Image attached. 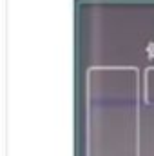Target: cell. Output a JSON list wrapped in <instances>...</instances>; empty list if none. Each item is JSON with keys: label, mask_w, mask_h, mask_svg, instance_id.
<instances>
[]
</instances>
